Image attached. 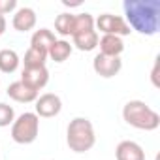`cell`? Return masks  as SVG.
<instances>
[{"instance_id": "d6986e66", "label": "cell", "mask_w": 160, "mask_h": 160, "mask_svg": "<svg viewBox=\"0 0 160 160\" xmlns=\"http://www.w3.org/2000/svg\"><path fill=\"white\" fill-rule=\"evenodd\" d=\"M87 30H94V17L91 13H77L73 15V34L79 32H87ZM72 34V36H73Z\"/></svg>"}, {"instance_id": "5bb4252c", "label": "cell", "mask_w": 160, "mask_h": 160, "mask_svg": "<svg viewBox=\"0 0 160 160\" xmlns=\"http://www.w3.org/2000/svg\"><path fill=\"white\" fill-rule=\"evenodd\" d=\"M55 42H57V38H55V32H53V30H49V28H40V30H34V34H32V38H30V47L47 53L49 47H51Z\"/></svg>"}, {"instance_id": "7c38bea8", "label": "cell", "mask_w": 160, "mask_h": 160, "mask_svg": "<svg viewBox=\"0 0 160 160\" xmlns=\"http://www.w3.org/2000/svg\"><path fill=\"white\" fill-rule=\"evenodd\" d=\"M98 47H100V55H106V57H121V53L124 51V42L119 36L104 34L98 40Z\"/></svg>"}, {"instance_id": "4fadbf2b", "label": "cell", "mask_w": 160, "mask_h": 160, "mask_svg": "<svg viewBox=\"0 0 160 160\" xmlns=\"http://www.w3.org/2000/svg\"><path fill=\"white\" fill-rule=\"evenodd\" d=\"M98 32L96 30H87V32H79V34H73L72 36V47L79 49V51H92L98 47Z\"/></svg>"}, {"instance_id": "277c9868", "label": "cell", "mask_w": 160, "mask_h": 160, "mask_svg": "<svg viewBox=\"0 0 160 160\" xmlns=\"http://www.w3.org/2000/svg\"><path fill=\"white\" fill-rule=\"evenodd\" d=\"M40 134V117L32 111L21 113L12 124V139L19 145H30Z\"/></svg>"}, {"instance_id": "5b68a950", "label": "cell", "mask_w": 160, "mask_h": 160, "mask_svg": "<svg viewBox=\"0 0 160 160\" xmlns=\"http://www.w3.org/2000/svg\"><path fill=\"white\" fill-rule=\"evenodd\" d=\"M94 28H98L102 34H111V36H128L132 30L126 25V21L121 15H113V13H102L98 15V19H94Z\"/></svg>"}, {"instance_id": "52a82bcc", "label": "cell", "mask_w": 160, "mask_h": 160, "mask_svg": "<svg viewBox=\"0 0 160 160\" xmlns=\"http://www.w3.org/2000/svg\"><path fill=\"white\" fill-rule=\"evenodd\" d=\"M92 70L104 77V79H111L115 77L121 70H122V60L121 57H106V55H96L92 58Z\"/></svg>"}, {"instance_id": "2e32d148", "label": "cell", "mask_w": 160, "mask_h": 160, "mask_svg": "<svg viewBox=\"0 0 160 160\" xmlns=\"http://www.w3.org/2000/svg\"><path fill=\"white\" fill-rule=\"evenodd\" d=\"M21 64V58L17 55V51L6 47V49H0V72L2 73H13Z\"/></svg>"}, {"instance_id": "603a6c76", "label": "cell", "mask_w": 160, "mask_h": 160, "mask_svg": "<svg viewBox=\"0 0 160 160\" xmlns=\"http://www.w3.org/2000/svg\"><path fill=\"white\" fill-rule=\"evenodd\" d=\"M6 27H8V23H6V17H4V15H0V36H4V32H6Z\"/></svg>"}, {"instance_id": "8fae6325", "label": "cell", "mask_w": 160, "mask_h": 160, "mask_svg": "<svg viewBox=\"0 0 160 160\" xmlns=\"http://www.w3.org/2000/svg\"><path fill=\"white\" fill-rule=\"evenodd\" d=\"M8 96L12 98V100H15V102H21V104H30V102H36V98L40 96L34 89H30V87H27L21 79L19 81H13V83H10V87H8Z\"/></svg>"}, {"instance_id": "44dd1931", "label": "cell", "mask_w": 160, "mask_h": 160, "mask_svg": "<svg viewBox=\"0 0 160 160\" xmlns=\"http://www.w3.org/2000/svg\"><path fill=\"white\" fill-rule=\"evenodd\" d=\"M17 10V0H0V15H6Z\"/></svg>"}, {"instance_id": "6da1fadb", "label": "cell", "mask_w": 160, "mask_h": 160, "mask_svg": "<svg viewBox=\"0 0 160 160\" xmlns=\"http://www.w3.org/2000/svg\"><path fill=\"white\" fill-rule=\"evenodd\" d=\"M124 21L130 30L143 36H154L160 30V2L158 0H124Z\"/></svg>"}, {"instance_id": "9a60e30c", "label": "cell", "mask_w": 160, "mask_h": 160, "mask_svg": "<svg viewBox=\"0 0 160 160\" xmlns=\"http://www.w3.org/2000/svg\"><path fill=\"white\" fill-rule=\"evenodd\" d=\"M72 51H73V47H72V43H70L68 40H57V42L49 47L47 58H51V60H55V62L60 64V62H64V60L70 58Z\"/></svg>"}, {"instance_id": "8992f818", "label": "cell", "mask_w": 160, "mask_h": 160, "mask_svg": "<svg viewBox=\"0 0 160 160\" xmlns=\"http://www.w3.org/2000/svg\"><path fill=\"white\" fill-rule=\"evenodd\" d=\"M36 106V115L38 117H43V119H51V117H57L60 111H62V100L58 94H53V92H45L42 96L36 98L34 102Z\"/></svg>"}, {"instance_id": "ba28073f", "label": "cell", "mask_w": 160, "mask_h": 160, "mask_svg": "<svg viewBox=\"0 0 160 160\" xmlns=\"http://www.w3.org/2000/svg\"><path fill=\"white\" fill-rule=\"evenodd\" d=\"M21 81L40 92L47 83H49V70L45 66H34V68H23L21 72Z\"/></svg>"}, {"instance_id": "e0dca14e", "label": "cell", "mask_w": 160, "mask_h": 160, "mask_svg": "<svg viewBox=\"0 0 160 160\" xmlns=\"http://www.w3.org/2000/svg\"><path fill=\"white\" fill-rule=\"evenodd\" d=\"M55 30H57V34H60L62 38L72 36V34H73V13L64 12V13L57 15V19H55Z\"/></svg>"}, {"instance_id": "3957f363", "label": "cell", "mask_w": 160, "mask_h": 160, "mask_svg": "<svg viewBox=\"0 0 160 160\" xmlns=\"http://www.w3.org/2000/svg\"><path fill=\"white\" fill-rule=\"evenodd\" d=\"M66 143L73 152H87L96 143V132L87 117H75L66 128Z\"/></svg>"}, {"instance_id": "ac0fdd59", "label": "cell", "mask_w": 160, "mask_h": 160, "mask_svg": "<svg viewBox=\"0 0 160 160\" xmlns=\"http://www.w3.org/2000/svg\"><path fill=\"white\" fill-rule=\"evenodd\" d=\"M45 62H47V53H43V51H38V49H32V47H28V51L25 53V58H23V68L45 66Z\"/></svg>"}, {"instance_id": "7a4b0ae2", "label": "cell", "mask_w": 160, "mask_h": 160, "mask_svg": "<svg viewBox=\"0 0 160 160\" xmlns=\"http://www.w3.org/2000/svg\"><path fill=\"white\" fill-rule=\"evenodd\" d=\"M122 119L126 124L138 130H145V132H152L160 126V115L143 100L126 102L122 108Z\"/></svg>"}, {"instance_id": "9c48e42d", "label": "cell", "mask_w": 160, "mask_h": 160, "mask_svg": "<svg viewBox=\"0 0 160 160\" xmlns=\"http://www.w3.org/2000/svg\"><path fill=\"white\" fill-rule=\"evenodd\" d=\"M38 23V15L32 8L28 6H23V8H17L15 13H13V19H12V25L17 32H28L36 27Z\"/></svg>"}, {"instance_id": "30bf717a", "label": "cell", "mask_w": 160, "mask_h": 160, "mask_svg": "<svg viewBox=\"0 0 160 160\" xmlns=\"http://www.w3.org/2000/svg\"><path fill=\"white\" fill-rule=\"evenodd\" d=\"M115 158L117 160H145V151L139 143L132 139H124L115 147Z\"/></svg>"}, {"instance_id": "7402d4cb", "label": "cell", "mask_w": 160, "mask_h": 160, "mask_svg": "<svg viewBox=\"0 0 160 160\" xmlns=\"http://www.w3.org/2000/svg\"><path fill=\"white\" fill-rule=\"evenodd\" d=\"M158 68H160V58L156 57L154 58V66H152V70H151V81H152V85L158 89L160 87V81H158Z\"/></svg>"}, {"instance_id": "ffe728a7", "label": "cell", "mask_w": 160, "mask_h": 160, "mask_svg": "<svg viewBox=\"0 0 160 160\" xmlns=\"http://www.w3.org/2000/svg\"><path fill=\"white\" fill-rule=\"evenodd\" d=\"M15 121V111L12 106L4 104V102H0V128H6L10 124H13Z\"/></svg>"}]
</instances>
